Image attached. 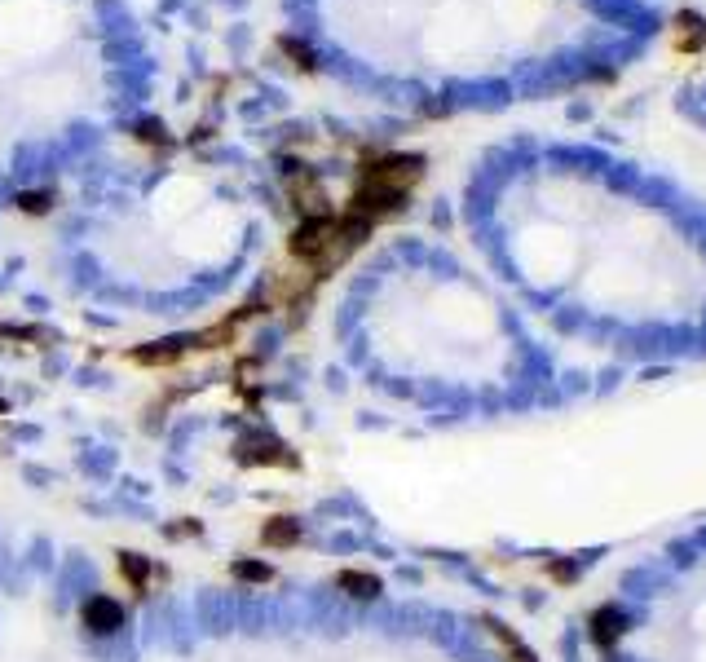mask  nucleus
Listing matches in <instances>:
<instances>
[{"label": "nucleus", "mask_w": 706, "mask_h": 662, "mask_svg": "<svg viewBox=\"0 0 706 662\" xmlns=\"http://www.w3.org/2000/svg\"><path fill=\"white\" fill-rule=\"evenodd\" d=\"M230 574L239 583H274V565L270 561H252V557L230 561Z\"/></svg>", "instance_id": "8"}, {"label": "nucleus", "mask_w": 706, "mask_h": 662, "mask_svg": "<svg viewBox=\"0 0 706 662\" xmlns=\"http://www.w3.org/2000/svg\"><path fill=\"white\" fill-rule=\"evenodd\" d=\"M80 623H84V632H89V636H115V632H124L128 610L115 601V596L93 592L89 601L80 605Z\"/></svg>", "instance_id": "4"}, {"label": "nucleus", "mask_w": 706, "mask_h": 662, "mask_svg": "<svg viewBox=\"0 0 706 662\" xmlns=\"http://www.w3.org/2000/svg\"><path fill=\"white\" fill-rule=\"evenodd\" d=\"M698 106H702V120H706V84H702V98H698Z\"/></svg>", "instance_id": "11"}, {"label": "nucleus", "mask_w": 706, "mask_h": 662, "mask_svg": "<svg viewBox=\"0 0 706 662\" xmlns=\"http://www.w3.org/2000/svg\"><path fill=\"white\" fill-rule=\"evenodd\" d=\"M234 464L239 468H301V455L270 433H243L234 442Z\"/></svg>", "instance_id": "3"}, {"label": "nucleus", "mask_w": 706, "mask_h": 662, "mask_svg": "<svg viewBox=\"0 0 706 662\" xmlns=\"http://www.w3.org/2000/svg\"><path fill=\"white\" fill-rule=\"evenodd\" d=\"M164 535H168V539H199V535H203V521L181 517L177 526H164Z\"/></svg>", "instance_id": "10"}, {"label": "nucleus", "mask_w": 706, "mask_h": 662, "mask_svg": "<svg viewBox=\"0 0 706 662\" xmlns=\"http://www.w3.org/2000/svg\"><path fill=\"white\" fill-rule=\"evenodd\" d=\"M301 535H305V530H301V521H296V517H270L261 526V539L270 543V548H296Z\"/></svg>", "instance_id": "7"}, {"label": "nucleus", "mask_w": 706, "mask_h": 662, "mask_svg": "<svg viewBox=\"0 0 706 662\" xmlns=\"http://www.w3.org/2000/svg\"><path fill=\"white\" fill-rule=\"evenodd\" d=\"M292 14L336 76L433 106L592 80L654 31L640 0H292Z\"/></svg>", "instance_id": "2"}, {"label": "nucleus", "mask_w": 706, "mask_h": 662, "mask_svg": "<svg viewBox=\"0 0 706 662\" xmlns=\"http://www.w3.org/2000/svg\"><path fill=\"white\" fill-rule=\"evenodd\" d=\"M181 358V345L177 340H168V345H146V349H133V362H142V367H168V362Z\"/></svg>", "instance_id": "9"}, {"label": "nucleus", "mask_w": 706, "mask_h": 662, "mask_svg": "<svg viewBox=\"0 0 706 662\" xmlns=\"http://www.w3.org/2000/svg\"><path fill=\"white\" fill-rule=\"evenodd\" d=\"M5 411H9V402H5V398H0V415H5Z\"/></svg>", "instance_id": "12"}, {"label": "nucleus", "mask_w": 706, "mask_h": 662, "mask_svg": "<svg viewBox=\"0 0 706 662\" xmlns=\"http://www.w3.org/2000/svg\"><path fill=\"white\" fill-rule=\"evenodd\" d=\"M115 565H120V574L133 583V592L146 596V587H151V579H155L151 557H142V552H115Z\"/></svg>", "instance_id": "6"}, {"label": "nucleus", "mask_w": 706, "mask_h": 662, "mask_svg": "<svg viewBox=\"0 0 706 662\" xmlns=\"http://www.w3.org/2000/svg\"><path fill=\"white\" fill-rule=\"evenodd\" d=\"M331 583H336V592L353 596V601H376V596L384 592V583L376 579V574H367V570H340Z\"/></svg>", "instance_id": "5"}, {"label": "nucleus", "mask_w": 706, "mask_h": 662, "mask_svg": "<svg viewBox=\"0 0 706 662\" xmlns=\"http://www.w3.org/2000/svg\"><path fill=\"white\" fill-rule=\"evenodd\" d=\"M517 279L627 349L706 345V212L631 164L539 146L490 173Z\"/></svg>", "instance_id": "1"}]
</instances>
